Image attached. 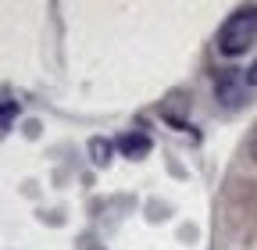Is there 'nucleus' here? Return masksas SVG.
<instances>
[{
  "label": "nucleus",
  "mask_w": 257,
  "mask_h": 250,
  "mask_svg": "<svg viewBox=\"0 0 257 250\" xmlns=\"http://www.w3.org/2000/svg\"><path fill=\"white\" fill-rule=\"evenodd\" d=\"M257 40V8H239L236 15L225 18V25L218 29V50L225 57H239L253 47Z\"/></svg>",
  "instance_id": "obj_1"
},
{
  "label": "nucleus",
  "mask_w": 257,
  "mask_h": 250,
  "mask_svg": "<svg viewBox=\"0 0 257 250\" xmlns=\"http://www.w3.org/2000/svg\"><path fill=\"white\" fill-rule=\"evenodd\" d=\"M243 75L236 72V68H229L218 82H214V93H218V100H225V104H239L243 100Z\"/></svg>",
  "instance_id": "obj_2"
},
{
  "label": "nucleus",
  "mask_w": 257,
  "mask_h": 250,
  "mask_svg": "<svg viewBox=\"0 0 257 250\" xmlns=\"http://www.w3.org/2000/svg\"><path fill=\"white\" fill-rule=\"evenodd\" d=\"M118 150L125 154V158H147V154H150V136H143V133H121L118 136Z\"/></svg>",
  "instance_id": "obj_3"
},
{
  "label": "nucleus",
  "mask_w": 257,
  "mask_h": 250,
  "mask_svg": "<svg viewBox=\"0 0 257 250\" xmlns=\"http://www.w3.org/2000/svg\"><path fill=\"white\" fill-rule=\"evenodd\" d=\"M111 150H114V147H111L107 140H100V136H93V140H89V161L104 168V165L111 161Z\"/></svg>",
  "instance_id": "obj_4"
},
{
  "label": "nucleus",
  "mask_w": 257,
  "mask_h": 250,
  "mask_svg": "<svg viewBox=\"0 0 257 250\" xmlns=\"http://www.w3.org/2000/svg\"><path fill=\"white\" fill-rule=\"evenodd\" d=\"M15 118H18V100H4L0 104V133H4Z\"/></svg>",
  "instance_id": "obj_5"
},
{
  "label": "nucleus",
  "mask_w": 257,
  "mask_h": 250,
  "mask_svg": "<svg viewBox=\"0 0 257 250\" xmlns=\"http://www.w3.org/2000/svg\"><path fill=\"white\" fill-rule=\"evenodd\" d=\"M250 158H253V165H257V125H253V136H250Z\"/></svg>",
  "instance_id": "obj_6"
},
{
  "label": "nucleus",
  "mask_w": 257,
  "mask_h": 250,
  "mask_svg": "<svg viewBox=\"0 0 257 250\" xmlns=\"http://www.w3.org/2000/svg\"><path fill=\"white\" fill-rule=\"evenodd\" d=\"M246 82H250V86H257V61H253V65L246 68Z\"/></svg>",
  "instance_id": "obj_7"
}]
</instances>
